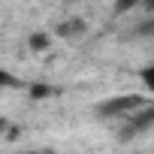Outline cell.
Returning a JSON list of instances; mask_svg holds the SVG:
<instances>
[{
    "label": "cell",
    "mask_w": 154,
    "mask_h": 154,
    "mask_svg": "<svg viewBox=\"0 0 154 154\" xmlns=\"http://www.w3.org/2000/svg\"><path fill=\"white\" fill-rule=\"evenodd\" d=\"M145 106H151L148 97H142V94H121V97H112V100L100 103L97 115L100 118H118V115H133V112H139Z\"/></svg>",
    "instance_id": "cell-1"
},
{
    "label": "cell",
    "mask_w": 154,
    "mask_h": 154,
    "mask_svg": "<svg viewBox=\"0 0 154 154\" xmlns=\"http://www.w3.org/2000/svg\"><path fill=\"white\" fill-rule=\"evenodd\" d=\"M151 124H154V109L145 106V109H139V112L130 115V124L121 130V139H130V136H136V133H145Z\"/></svg>",
    "instance_id": "cell-2"
},
{
    "label": "cell",
    "mask_w": 154,
    "mask_h": 154,
    "mask_svg": "<svg viewBox=\"0 0 154 154\" xmlns=\"http://www.w3.org/2000/svg\"><path fill=\"white\" fill-rule=\"evenodd\" d=\"M82 33H85V21L82 18H72V21L57 24V36L60 39H72V36H82Z\"/></svg>",
    "instance_id": "cell-3"
},
{
    "label": "cell",
    "mask_w": 154,
    "mask_h": 154,
    "mask_svg": "<svg viewBox=\"0 0 154 154\" xmlns=\"http://www.w3.org/2000/svg\"><path fill=\"white\" fill-rule=\"evenodd\" d=\"M139 3H151V0H115V9H118V12H130V9H136Z\"/></svg>",
    "instance_id": "cell-4"
},
{
    "label": "cell",
    "mask_w": 154,
    "mask_h": 154,
    "mask_svg": "<svg viewBox=\"0 0 154 154\" xmlns=\"http://www.w3.org/2000/svg\"><path fill=\"white\" fill-rule=\"evenodd\" d=\"M12 85H18V79L9 69H0V88H12Z\"/></svg>",
    "instance_id": "cell-5"
},
{
    "label": "cell",
    "mask_w": 154,
    "mask_h": 154,
    "mask_svg": "<svg viewBox=\"0 0 154 154\" xmlns=\"http://www.w3.org/2000/svg\"><path fill=\"white\" fill-rule=\"evenodd\" d=\"M142 82H145V91H151V88H154V66H151V63L142 69Z\"/></svg>",
    "instance_id": "cell-6"
},
{
    "label": "cell",
    "mask_w": 154,
    "mask_h": 154,
    "mask_svg": "<svg viewBox=\"0 0 154 154\" xmlns=\"http://www.w3.org/2000/svg\"><path fill=\"white\" fill-rule=\"evenodd\" d=\"M30 45H33V48H45V45H48V36H45V33H36V36H30Z\"/></svg>",
    "instance_id": "cell-7"
},
{
    "label": "cell",
    "mask_w": 154,
    "mask_h": 154,
    "mask_svg": "<svg viewBox=\"0 0 154 154\" xmlns=\"http://www.w3.org/2000/svg\"><path fill=\"white\" fill-rule=\"evenodd\" d=\"M3 127H6V124H3V118H0V130H3Z\"/></svg>",
    "instance_id": "cell-8"
}]
</instances>
